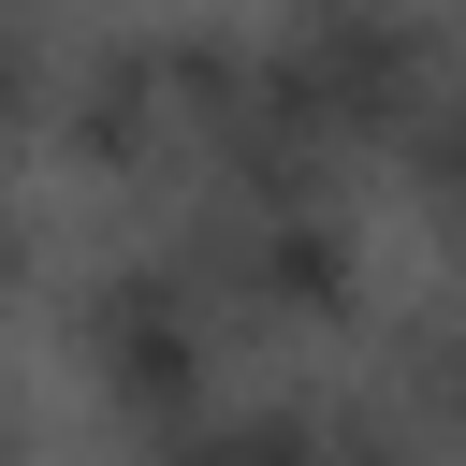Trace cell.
Masks as SVG:
<instances>
[{"mask_svg":"<svg viewBox=\"0 0 466 466\" xmlns=\"http://www.w3.org/2000/svg\"><path fill=\"white\" fill-rule=\"evenodd\" d=\"M146 466H408V437L350 393H291V379H218L189 422L146 437Z\"/></svg>","mask_w":466,"mask_h":466,"instance_id":"1","label":"cell"}]
</instances>
